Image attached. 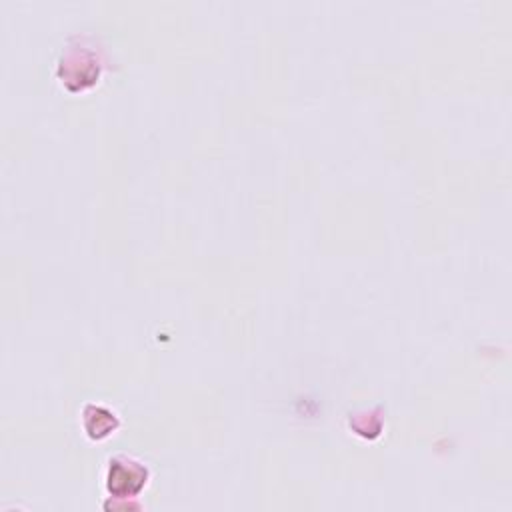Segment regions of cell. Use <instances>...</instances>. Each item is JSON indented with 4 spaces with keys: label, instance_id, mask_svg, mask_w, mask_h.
<instances>
[{
    "label": "cell",
    "instance_id": "7a4b0ae2",
    "mask_svg": "<svg viewBox=\"0 0 512 512\" xmlns=\"http://www.w3.org/2000/svg\"><path fill=\"white\" fill-rule=\"evenodd\" d=\"M118 414L104 404H86L82 410V426L94 440H102L118 428Z\"/></svg>",
    "mask_w": 512,
    "mask_h": 512
},
{
    "label": "cell",
    "instance_id": "6da1fadb",
    "mask_svg": "<svg viewBox=\"0 0 512 512\" xmlns=\"http://www.w3.org/2000/svg\"><path fill=\"white\" fill-rule=\"evenodd\" d=\"M148 476L150 474L144 462L136 460L134 456L116 454L108 460L104 484L108 494L126 498V496H136L146 486Z\"/></svg>",
    "mask_w": 512,
    "mask_h": 512
}]
</instances>
